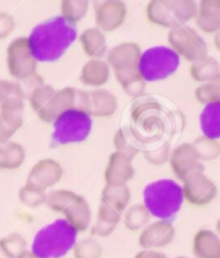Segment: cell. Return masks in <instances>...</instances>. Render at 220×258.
Instances as JSON below:
<instances>
[{
  "mask_svg": "<svg viewBox=\"0 0 220 258\" xmlns=\"http://www.w3.org/2000/svg\"><path fill=\"white\" fill-rule=\"evenodd\" d=\"M78 38L77 26L54 16L34 26L26 39L35 60L44 64L60 60Z\"/></svg>",
  "mask_w": 220,
  "mask_h": 258,
  "instance_id": "cell-1",
  "label": "cell"
},
{
  "mask_svg": "<svg viewBox=\"0 0 220 258\" xmlns=\"http://www.w3.org/2000/svg\"><path fill=\"white\" fill-rule=\"evenodd\" d=\"M184 203L183 188L174 179H157L142 189V205L152 218L171 221L180 212Z\"/></svg>",
  "mask_w": 220,
  "mask_h": 258,
  "instance_id": "cell-2",
  "label": "cell"
},
{
  "mask_svg": "<svg viewBox=\"0 0 220 258\" xmlns=\"http://www.w3.org/2000/svg\"><path fill=\"white\" fill-rule=\"evenodd\" d=\"M78 232L63 218L54 219L35 234L30 250L40 258H62L71 252Z\"/></svg>",
  "mask_w": 220,
  "mask_h": 258,
  "instance_id": "cell-3",
  "label": "cell"
},
{
  "mask_svg": "<svg viewBox=\"0 0 220 258\" xmlns=\"http://www.w3.org/2000/svg\"><path fill=\"white\" fill-rule=\"evenodd\" d=\"M180 60L169 46H154L141 52L137 72L145 83L158 82L175 74Z\"/></svg>",
  "mask_w": 220,
  "mask_h": 258,
  "instance_id": "cell-4",
  "label": "cell"
},
{
  "mask_svg": "<svg viewBox=\"0 0 220 258\" xmlns=\"http://www.w3.org/2000/svg\"><path fill=\"white\" fill-rule=\"evenodd\" d=\"M94 121L88 113L70 109L52 122V143L67 146L85 142L92 131Z\"/></svg>",
  "mask_w": 220,
  "mask_h": 258,
  "instance_id": "cell-5",
  "label": "cell"
},
{
  "mask_svg": "<svg viewBox=\"0 0 220 258\" xmlns=\"http://www.w3.org/2000/svg\"><path fill=\"white\" fill-rule=\"evenodd\" d=\"M169 47L175 52L180 58L196 62L208 55L207 44L203 38L199 35L198 31L187 25L174 26L167 34Z\"/></svg>",
  "mask_w": 220,
  "mask_h": 258,
  "instance_id": "cell-6",
  "label": "cell"
},
{
  "mask_svg": "<svg viewBox=\"0 0 220 258\" xmlns=\"http://www.w3.org/2000/svg\"><path fill=\"white\" fill-rule=\"evenodd\" d=\"M6 61L9 74L17 81H27L36 74L38 61L31 53L26 37H18L9 43Z\"/></svg>",
  "mask_w": 220,
  "mask_h": 258,
  "instance_id": "cell-7",
  "label": "cell"
},
{
  "mask_svg": "<svg viewBox=\"0 0 220 258\" xmlns=\"http://www.w3.org/2000/svg\"><path fill=\"white\" fill-rule=\"evenodd\" d=\"M169 164L172 173L181 183L194 174L205 173V165L198 158L192 143H181L171 149Z\"/></svg>",
  "mask_w": 220,
  "mask_h": 258,
  "instance_id": "cell-8",
  "label": "cell"
},
{
  "mask_svg": "<svg viewBox=\"0 0 220 258\" xmlns=\"http://www.w3.org/2000/svg\"><path fill=\"white\" fill-rule=\"evenodd\" d=\"M184 201L193 207H206L216 199L217 185L205 173L189 176L181 183Z\"/></svg>",
  "mask_w": 220,
  "mask_h": 258,
  "instance_id": "cell-9",
  "label": "cell"
},
{
  "mask_svg": "<svg viewBox=\"0 0 220 258\" xmlns=\"http://www.w3.org/2000/svg\"><path fill=\"white\" fill-rule=\"evenodd\" d=\"M176 236L175 226L171 221H156L151 222L146 227L142 228L139 234V245L141 249H156L169 246L174 243Z\"/></svg>",
  "mask_w": 220,
  "mask_h": 258,
  "instance_id": "cell-10",
  "label": "cell"
},
{
  "mask_svg": "<svg viewBox=\"0 0 220 258\" xmlns=\"http://www.w3.org/2000/svg\"><path fill=\"white\" fill-rule=\"evenodd\" d=\"M127 19V6L122 0H105L96 6V28L103 33L118 30Z\"/></svg>",
  "mask_w": 220,
  "mask_h": 258,
  "instance_id": "cell-11",
  "label": "cell"
},
{
  "mask_svg": "<svg viewBox=\"0 0 220 258\" xmlns=\"http://www.w3.org/2000/svg\"><path fill=\"white\" fill-rule=\"evenodd\" d=\"M63 175L61 164L53 158H43L36 162L27 174L26 184L47 191L57 184Z\"/></svg>",
  "mask_w": 220,
  "mask_h": 258,
  "instance_id": "cell-12",
  "label": "cell"
},
{
  "mask_svg": "<svg viewBox=\"0 0 220 258\" xmlns=\"http://www.w3.org/2000/svg\"><path fill=\"white\" fill-rule=\"evenodd\" d=\"M76 92L77 88L74 87H63L56 90L51 100L45 104L42 110L36 113L40 121L45 123H52L58 115L65 113L66 110L74 109L76 104Z\"/></svg>",
  "mask_w": 220,
  "mask_h": 258,
  "instance_id": "cell-13",
  "label": "cell"
},
{
  "mask_svg": "<svg viewBox=\"0 0 220 258\" xmlns=\"http://www.w3.org/2000/svg\"><path fill=\"white\" fill-rule=\"evenodd\" d=\"M141 47L135 42H123L112 47L106 52V62L112 70L137 68V62L141 56Z\"/></svg>",
  "mask_w": 220,
  "mask_h": 258,
  "instance_id": "cell-14",
  "label": "cell"
},
{
  "mask_svg": "<svg viewBox=\"0 0 220 258\" xmlns=\"http://www.w3.org/2000/svg\"><path fill=\"white\" fill-rule=\"evenodd\" d=\"M133 175H135V167L131 158L118 152H113L109 156L108 165L104 173V179L106 184H127L132 179Z\"/></svg>",
  "mask_w": 220,
  "mask_h": 258,
  "instance_id": "cell-15",
  "label": "cell"
},
{
  "mask_svg": "<svg viewBox=\"0 0 220 258\" xmlns=\"http://www.w3.org/2000/svg\"><path fill=\"white\" fill-rule=\"evenodd\" d=\"M63 219L71 226L77 232H85L92 225V210L85 196L77 195L67 209L62 213Z\"/></svg>",
  "mask_w": 220,
  "mask_h": 258,
  "instance_id": "cell-16",
  "label": "cell"
},
{
  "mask_svg": "<svg viewBox=\"0 0 220 258\" xmlns=\"http://www.w3.org/2000/svg\"><path fill=\"white\" fill-rule=\"evenodd\" d=\"M110 76H112V68L109 67L104 58H92L82 67L79 79L85 86L94 87V90H96V88H103L109 82Z\"/></svg>",
  "mask_w": 220,
  "mask_h": 258,
  "instance_id": "cell-17",
  "label": "cell"
},
{
  "mask_svg": "<svg viewBox=\"0 0 220 258\" xmlns=\"http://www.w3.org/2000/svg\"><path fill=\"white\" fill-rule=\"evenodd\" d=\"M90 94V115L92 118H109L118 109V99L112 91L105 88H96Z\"/></svg>",
  "mask_w": 220,
  "mask_h": 258,
  "instance_id": "cell-18",
  "label": "cell"
},
{
  "mask_svg": "<svg viewBox=\"0 0 220 258\" xmlns=\"http://www.w3.org/2000/svg\"><path fill=\"white\" fill-rule=\"evenodd\" d=\"M197 28L205 34H212L220 28V0L197 2Z\"/></svg>",
  "mask_w": 220,
  "mask_h": 258,
  "instance_id": "cell-19",
  "label": "cell"
},
{
  "mask_svg": "<svg viewBox=\"0 0 220 258\" xmlns=\"http://www.w3.org/2000/svg\"><path fill=\"white\" fill-rule=\"evenodd\" d=\"M146 19L160 28L171 29L178 26L174 10V0H151L145 8Z\"/></svg>",
  "mask_w": 220,
  "mask_h": 258,
  "instance_id": "cell-20",
  "label": "cell"
},
{
  "mask_svg": "<svg viewBox=\"0 0 220 258\" xmlns=\"http://www.w3.org/2000/svg\"><path fill=\"white\" fill-rule=\"evenodd\" d=\"M194 258H220V237L214 230L201 228L192 241Z\"/></svg>",
  "mask_w": 220,
  "mask_h": 258,
  "instance_id": "cell-21",
  "label": "cell"
},
{
  "mask_svg": "<svg viewBox=\"0 0 220 258\" xmlns=\"http://www.w3.org/2000/svg\"><path fill=\"white\" fill-rule=\"evenodd\" d=\"M79 44L82 47V51L85 52V55L92 58H103L108 52V42H106L105 33L94 28H87L83 33L78 35Z\"/></svg>",
  "mask_w": 220,
  "mask_h": 258,
  "instance_id": "cell-22",
  "label": "cell"
},
{
  "mask_svg": "<svg viewBox=\"0 0 220 258\" xmlns=\"http://www.w3.org/2000/svg\"><path fill=\"white\" fill-rule=\"evenodd\" d=\"M25 117V101L24 95H15L8 97L7 100L0 104V118L3 119L8 126L20 130L24 124Z\"/></svg>",
  "mask_w": 220,
  "mask_h": 258,
  "instance_id": "cell-23",
  "label": "cell"
},
{
  "mask_svg": "<svg viewBox=\"0 0 220 258\" xmlns=\"http://www.w3.org/2000/svg\"><path fill=\"white\" fill-rule=\"evenodd\" d=\"M199 128L203 137L220 139V103L205 104L199 113Z\"/></svg>",
  "mask_w": 220,
  "mask_h": 258,
  "instance_id": "cell-24",
  "label": "cell"
},
{
  "mask_svg": "<svg viewBox=\"0 0 220 258\" xmlns=\"http://www.w3.org/2000/svg\"><path fill=\"white\" fill-rule=\"evenodd\" d=\"M26 160V151L18 142H8L0 146V170H17Z\"/></svg>",
  "mask_w": 220,
  "mask_h": 258,
  "instance_id": "cell-25",
  "label": "cell"
},
{
  "mask_svg": "<svg viewBox=\"0 0 220 258\" xmlns=\"http://www.w3.org/2000/svg\"><path fill=\"white\" fill-rule=\"evenodd\" d=\"M100 203L108 204L118 212L123 213L131 203V189L127 184L112 185L106 184L101 191V201Z\"/></svg>",
  "mask_w": 220,
  "mask_h": 258,
  "instance_id": "cell-26",
  "label": "cell"
},
{
  "mask_svg": "<svg viewBox=\"0 0 220 258\" xmlns=\"http://www.w3.org/2000/svg\"><path fill=\"white\" fill-rule=\"evenodd\" d=\"M189 74L192 79L198 82L199 85L210 82V81L220 76L219 61L212 56L207 55L206 57L190 64Z\"/></svg>",
  "mask_w": 220,
  "mask_h": 258,
  "instance_id": "cell-27",
  "label": "cell"
},
{
  "mask_svg": "<svg viewBox=\"0 0 220 258\" xmlns=\"http://www.w3.org/2000/svg\"><path fill=\"white\" fill-rule=\"evenodd\" d=\"M122 222L127 230L140 232L152 222V216L142 204H132L123 212Z\"/></svg>",
  "mask_w": 220,
  "mask_h": 258,
  "instance_id": "cell-28",
  "label": "cell"
},
{
  "mask_svg": "<svg viewBox=\"0 0 220 258\" xmlns=\"http://www.w3.org/2000/svg\"><path fill=\"white\" fill-rule=\"evenodd\" d=\"M88 0H62L60 3V16L69 24L77 26L90 11Z\"/></svg>",
  "mask_w": 220,
  "mask_h": 258,
  "instance_id": "cell-29",
  "label": "cell"
},
{
  "mask_svg": "<svg viewBox=\"0 0 220 258\" xmlns=\"http://www.w3.org/2000/svg\"><path fill=\"white\" fill-rule=\"evenodd\" d=\"M27 250V241L20 232H11L0 237V253L6 258H17Z\"/></svg>",
  "mask_w": 220,
  "mask_h": 258,
  "instance_id": "cell-30",
  "label": "cell"
},
{
  "mask_svg": "<svg viewBox=\"0 0 220 258\" xmlns=\"http://www.w3.org/2000/svg\"><path fill=\"white\" fill-rule=\"evenodd\" d=\"M74 258H101L103 257V245L95 237H85L77 240L71 249Z\"/></svg>",
  "mask_w": 220,
  "mask_h": 258,
  "instance_id": "cell-31",
  "label": "cell"
},
{
  "mask_svg": "<svg viewBox=\"0 0 220 258\" xmlns=\"http://www.w3.org/2000/svg\"><path fill=\"white\" fill-rule=\"evenodd\" d=\"M77 195L78 194L70 191V189H54L52 192H47L44 205L52 212L62 214L72 203V200L76 199Z\"/></svg>",
  "mask_w": 220,
  "mask_h": 258,
  "instance_id": "cell-32",
  "label": "cell"
},
{
  "mask_svg": "<svg viewBox=\"0 0 220 258\" xmlns=\"http://www.w3.org/2000/svg\"><path fill=\"white\" fill-rule=\"evenodd\" d=\"M194 149H196L198 158L202 162L205 161H214L216 158L220 157V142L219 140L211 139L207 137L197 138L193 143Z\"/></svg>",
  "mask_w": 220,
  "mask_h": 258,
  "instance_id": "cell-33",
  "label": "cell"
},
{
  "mask_svg": "<svg viewBox=\"0 0 220 258\" xmlns=\"http://www.w3.org/2000/svg\"><path fill=\"white\" fill-rule=\"evenodd\" d=\"M45 199H47V191L36 188L30 184L22 185L20 191H18V200L22 205L30 209H35L45 204Z\"/></svg>",
  "mask_w": 220,
  "mask_h": 258,
  "instance_id": "cell-34",
  "label": "cell"
},
{
  "mask_svg": "<svg viewBox=\"0 0 220 258\" xmlns=\"http://www.w3.org/2000/svg\"><path fill=\"white\" fill-rule=\"evenodd\" d=\"M194 96L201 104L220 103V76L210 82L198 85L194 90Z\"/></svg>",
  "mask_w": 220,
  "mask_h": 258,
  "instance_id": "cell-35",
  "label": "cell"
},
{
  "mask_svg": "<svg viewBox=\"0 0 220 258\" xmlns=\"http://www.w3.org/2000/svg\"><path fill=\"white\" fill-rule=\"evenodd\" d=\"M54 92H56V88L52 87L51 85H47V83H40V85L35 86L30 96H29V104H30L31 109L35 113L42 110L45 104L51 100Z\"/></svg>",
  "mask_w": 220,
  "mask_h": 258,
  "instance_id": "cell-36",
  "label": "cell"
},
{
  "mask_svg": "<svg viewBox=\"0 0 220 258\" xmlns=\"http://www.w3.org/2000/svg\"><path fill=\"white\" fill-rule=\"evenodd\" d=\"M176 22L179 25H187L193 21L197 15V2L194 0H174Z\"/></svg>",
  "mask_w": 220,
  "mask_h": 258,
  "instance_id": "cell-37",
  "label": "cell"
},
{
  "mask_svg": "<svg viewBox=\"0 0 220 258\" xmlns=\"http://www.w3.org/2000/svg\"><path fill=\"white\" fill-rule=\"evenodd\" d=\"M114 152L122 153L131 160H133L137 153V148L131 143V134L127 128H121L117 131L114 137Z\"/></svg>",
  "mask_w": 220,
  "mask_h": 258,
  "instance_id": "cell-38",
  "label": "cell"
},
{
  "mask_svg": "<svg viewBox=\"0 0 220 258\" xmlns=\"http://www.w3.org/2000/svg\"><path fill=\"white\" fill-rule=\"evenodd\" d=\"M170 155H171V147L169 143H166L156 149L146 151L144 153V158L153 166H162L169 162Z\"/></svg>",
  "mask_w": 220,
  "mask_h": 258,
  "instance_id": "cell-39",
  "label": "cell"
},
{
  "mask_svg": "<svg viewBox=\"0 0 220 258\" xmlns=\"http://www.w3.org/2000/svg\"><path fill=\"white\" fill-rule=\"evenodd\" d=\"M122 216H123V213L118 212L117 209H114L108 204L100 203L99 210H97V219H100V221L118 226V223L122 221Z\"/></svg>",
  "mask_w": 220,
  "mask_h": 258,
  "instance_id": "cell-40",
  "label": "cell"
},
{
  "mask_svg": "<svg viewBox=\"0 0 220 258\" xmlns=\"http://www.w3.org/2000/svg\"><path fill=\"white\" fill-rule=\"evenodd\" d=\"M115 230H117V226L112 225V223H106V222L100 221V219H97L90 227L92 237H109L114 234Z\"/></svg>",
  "mask_w": 220,
  "mask_h": 258,
  "instance_id": "cell-41",
  "label": "cell"
},
{
  "mask_svg": "<svg viewBox=\"0 0 220 258\" xmlns=\"http://www.w3.org/2000/svg\"><path fill=\"white\" fill-rule=\"evenodd\" d=\"M16 29V21L12 15L0 12V40L8 39Z\"/></svg>",
  "mask_w": 220,
  "mask_h": 258,
  "instance_id": "cell-42",
  "label": "cell"
},
{
  "mask_svg": "<svg viewBox=\"0 0 220 258\" xmlns=\"http://www.w3.org/2000/svg\"><path fill=\"white\" fill-rule=\"evenodd\" d=\"M15 95H24L21 86L7 79H0V104Z\"/></svg>",
  "mask_w": 220,
  "mask_h": 258,
  "instance_id": "cell-43",
  "label": "cell"
},
{
  "mask_svg": "<svg viewBox=\"0 0 220 258\" xmlns=\"http://www.w3.org/2000/svg\"><path fill=\"white\" fill-rule=\"evenodd\" d=\"M15 133H16L15 128H12L11 126H8V124H7L3 119L0 118V146H2V144L8 143V142H11L13 138V135H15Z\"/></svg>",
  "mask_w": 220,
  "mask_h": 258,
  "instance_id": "cell-44",
  "label": "cell"
},
{
  "mask_svg": "<svg viewBox=\"0 0 220 258\" xmlns=\"http://www.w3.org/2000/svg\"><path fill=\"white\" fill-rule=\"evenodd\" d=\"M133 258H169L165 253L161 250H156V249H141L140 252H137Z\"/></svg>",
  "mask_w": 220,
  "mask_h": 258,
  "instance_id": "cell-45",
  "label": "cell"
},
{
  "mask_svg": "<svg viewBox=\"0 0 220 258\" xmlns=\"http://www.w3.org/2000/svg\"><path fill=\"white\" fill-rule=\"evenodd\" d=\"M17 258H40V257H38L35 253L31 252L30 249H27V250H25L24 253H21V254L18 255Z\"/></svg>",
  "mask_w": 220,
  "mask_h": 258,
  "instance_id": "cell-46",
  "label": "cell"
},
{
  "mask_svg": "<svg viewBox=\"0 0 220 258\" xmlns=\"http://www.w3.org/2000/svg\"><path fill=\"white\" fill-rule=\"evenodd\" d=\"M214 46L217 51H220V28L214 34Z\"/></svg>",
  "mask_w": 220,
  "mask_h": 258,
  "instance_id": "cell-47",
  "label": "cell"
},
{
  "mask_svg": "<svg viewBox=\"0 0 220 258\" xmlns=\"http://www.w3.org/2000/svg\"><path fill=\"white\" fill-rule=\"evenodd\" d=\"M215 232H216L220 237V218L217 219V222H216V228H215Z\"/></svg>",
  "mask_w": 220,
  "mask_h": 258,
  "instance_id": "cell-48",
  "label": "cell"
},
{
  "mask_svg": "<svg viewBox=\"0 0 220 258\" xmlns=\"http://www.w3.org/2000/svg\"><path fill=\"white\" fill-rule=\"evenodd\" d=\"M175 258H189V257H185V255H178V257Z\"/></svg>",
  "mask_w": 220,
  "mask_h": 258,
  "instance_id": "cell-49",
  "label": "cell"
}]
</instances>
